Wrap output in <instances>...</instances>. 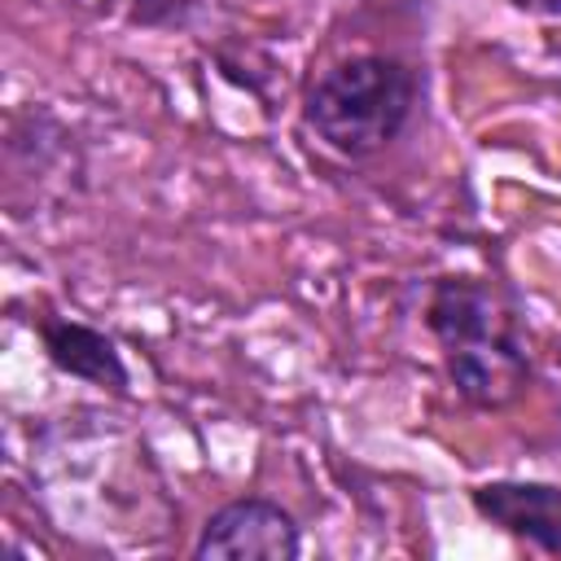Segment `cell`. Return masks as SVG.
<instances>
[{
	"mask_svg": "<svg viewBox=\"0 0 561 561\" xmlns=\"http://www.w3.org/2000/svg\"><path fill=\"white\" fill-rule=\"evenodd\" d=\"M35 337L44 346V359L61 377H75V381L110 390V394H127L131 373L123 364L118 342L105 329H96L88 320H75V316H39Z\"/></svg>",
	"mask_w": 561,
	"mask_h": 561,
	"instance_id": "obj_5",
	"label": "cell"
},
{
	"mask_svg": "<svg viewBox=\"0 0 561 561\" xmlns=\"http://www.w3.org/2000/svg\"><path fill=\"white\" fill-rule=\"evenodd\" d=\"M123 4V18L131 26H149V31H171V26H184L202 0H118Z\"/></svg>",
	"mask_w": 561,
	"mask_h": 561,
	"instance_id": "obj_6",
	"label": "cell"
},
{
	"mask_svg": "<svg viewBox=\"0 0 561 561\" xmlns=\"http://www.w3.org/2000/svg\"><path fill=\"white\" fill-rule=\"evenodd\" d=\"M302 552V530L294 513L267 495H237L219 504L197 539V561H294Z\"/></svg>",
	"mask_w": 561,
	"mask_h": 561,
	"instance_id": "obj_3",
	"label": "cell"
},
{
	"mask_svg": "<svg viewBox=\"0 0 561 561\" xmlns=\"http://www.w3.org/2000/svg\"><path fill=\"white\" fill-rule=\"evenodd\" d=\"M421 83L394 53H346L329 61L302 92L298 118L329 153L364 162L390 149L412 123Z\"/></svg>",
	"mask_w": 561,
	"mask_h": 561,
	"instance_id": "obj_2",
	"label": "cell"
},
{
	"mask_svg": "<svg viewBox=\"0 0 561 561\" xmlns=\"http://www.w3.org/2000/svg\"><path fill=\"white\" fill-rule=\"evenodd\" d=\"M421 320L438 346L451 390L473 412H504L526 394L535 355L522 311L504 285L469 272H443L425 285Z\"/></svg>",
	"mask_w": 561,
	"mask_h": 561,
	"instance_id": "obj_1",
	"label": "cell"
},
{
	"mask_svg": "<svg viewBox=\"0 0 561 561\" xmlns=\"http://www.w3.org/2000/svg\"><path fill=\"white\" fill-rule=\"evenodd\" d=\"M508 4L522 13H535V18H561V0H508Z\"/></svg>",
	"mask_w": 561,
	"mask_h": 561,
	"instance_id": "obj_7",
	"label": "cell"
},
{
	"mask_svg": "<svg viewBox=\"0 0 561 561\" xmlns=\"http://www.w3.org/2000/svg\"><path fill=\"white\" fill-rule=\"evenodd\" d=\"M469 508L500 535L561 557V486L539 478H491L469 486Z\"/></svg>",
	"mask_w": 561,
	"mask_h": 561,
	"instance_id": "obj_4",
	"label": "cell"
}]
</instances>
